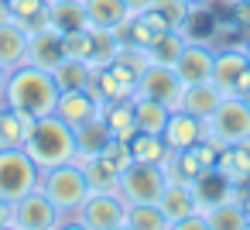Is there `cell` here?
<instances>
[{
	"mask_svg": "<svg viewBox=\"0 0 250 230\" xmlns=\"http://www.w3.org/2000/svg\"><path fill=\"white\" fill-rule=\"evenodd\" d=\"M59 93L62 90H59V83L48 69H38V66L24 62V66L7 72L0 103L18 110V114H28V117H48V114H55Z\"/></svg>",
	"mask_w": 250,
	"mask_h": 230,
	"instance_id": "cell-1",
	"label": "cell"
},
{
	"mask_svg": "<svg viewBox=\"0 0 250 230\" xmlns=\"http://www.w3.org/2000/svg\"><path fill=\"white\" fill-rule=\"evenodd\" d=\"M24 151L35 158V165L42 172L55 168V165H69L76 158V131L65 120H59L55 114L38 117L24 138Z\"/></svg>",
	"mask_w": 250,
	"mask_h": 230,
	"instance_id": "cell-2",
	"label": "cell"
},
{
	"mask_svg": "<svg viewBox=\"0 0 250 230\" xmlns=\"http://www.w3.org/2000/svg\"><path fill=\"white\" fill-rule=\"evenodd\" d=\"M42 192L52 199V206L59 209L62 227H65V223L76 220V213L83 209V203H86V196L93 189H89L83 168L69 161V165H55V168H45L42 172Z\"/></svg>",
	"mask_w": 250,
	"mask_h": 230,
	"instance_id": "cell-3",
	"label": "cell"
},
{
	"mask_svg": "<svg viewBox=\"0 0 250 230\" xmlns=\"http://www.w3.org/2000/svg\"><path fill=\"white\" fill-rule=\"evenodd\" d=\"M247 134H250V103L243 96H223L212 117L206 120V138L226 148V144H243Z\"/></svg>",
	"mask_w": 250,
	"mask_h": 230,
	"instance_id": "cell-4",
	"label": "cell"
},
{
	"mask_svg": "<svg viewBox=\"0 0 250 230\" xmlns=\"http://www.w3.org/2000/svg\"><path fill=\"white\" fill-rule=\"evenodd\" d=\"M42 185V168L24 148H7L0 151V196L7 203H18L31 189Z\"/></svg>",
	"mask_w": 250,
	"mask_h": 230,
	"instance_id": "cell-5",
	"label": "cell"
},
{
	"mask_svg": "<svg viewBox=\"0 0 250 230\" xmlns=\"http://www.w3.org/2000/svg\"><path fill=\"white\" fill-rule=\"evenodd\" d=\"M72 223L86 230H127V203L117 189H93Z\"/></svg>",
	"mask_w": 250,
	"mask_h": 230,
	"instance_id": "cell-6",
	"label": "cell"
},
{
	"mask_svg": "<svg viewBox=\"0 0 250 230\" xmlns=\"http://www.w3.org/2000/svg\"><path fill=\"white\" fill-rule=\"evenodd\" d=\"M168 185V175L161 165H147V161H130L120 175H117V192L124 196L127 206L137 203H158L161 192Z\"/></svg>",
	"mask_w": 250,
	"mask_h": 230,
	"instance_id": "cell-7",
	"label": "cell"
},
{
	"mask_svg": "<svg viewBox=\"0 0 250 230\" xmlns=\"http://www.w3.org/2000/svg\"><path fill=\"white\" fill-rule=\"evenodd\" d=\"M182 93H185V83L178 79L175 66H165V62H147L137 76V90L134 96H151V100H161L168 110H178L182 107Z\"/></svg>",
	"mask_w": 250,
	"mask_h": 230,
	"instance_id": "cell-8",
	"label": "cell"
},
{
	"mask_svg": "<svg viewBox=\"0 0 250 230\" xmlns=\"http://www.w3.org/2000/svg\"><path fill=\"white\" fill-rule=\"evenodd\" d=\"M250 79V59L243 45H226L212 59V86L223 96H240Z\"/></svg>",
	"mask_w": 250,
	"mask_h": 230,
	"instance_id": "cell-9",
	"label": "cell"
},
{
	"mask_svg": "<svg viewBox=\"0 0 250 230\" xmlns=\"http://www.w3.org/2000/svg\"><path fill=\"white\" fill-rule=\"evenodd\" d=\"M11 227L14 230H52V227H62V216H59V209L52 206V199L38 185V189H31L28 196H21L14 203Z\"/></svg>",
	"mask_w": 250,
	"mask_h": 230,
	"instance_id": "cell-10",
	"label": "cell"
},
{
	"mask_svg": "<svg viewBox=\"0 0 250 230\" xmlns=\"http://www.w3.org/2000/svg\"><path fill=\"white\" fill-rule=\"evenodd\" d=\"M212 59H216V48H209L206 42H185L182 55L175 59V72L185 86L209 83L212 79Z\"/></svg>",
	"mask_w": 250,
	"mask_h": 230,
	"instance_id": "cell-11",
	"label": "cell"
},
{
	"mask_svg": "<svg viewBox=\"0 0 250 230\" xmlns=\"http://www.w3.org/2000/svg\"><path fill=\"white\" fill-rule=\"evenodd\" d=\"M165 144L171 151H185V148H195L199 141H206V120L192 117L188 110H171L168 120H165V131H161Z\"/></svg>",
	"mask_w": 250,
	"mask_h": 230,
	"instance_id": "cell-12",
	"label": "cell"
},
{
	"mask_svg": "<svg viewBox=\"0 0 250 230\" xmlns=\"http://www.w3.org/2000/svg\"><path fill=\"white\" fill-rule=\"evenodd\" d=\"M158 206H161L168 227H178L185 216H192L195 209H202V206H199V196H195V185H192V182H171V179H168V185H165Z\"/></svg>",
	"mask_w": 250,
	"mask_h": 230,
	"instance_id": "cell-13",
	"label": "cell"
},
{
	"mask_svg": "<svg viewBox=\"0 0 250 230\" xmlns=\"http://www.w3.org/2000/svg\"><path fill=\"white\" fill-rule=\"evenodd\" d=\"M65 59V42H62V31H55L52 24L42 28V31H31L28 35V62L38 66V69H55L59 62Z\"/></svg>",
	"mask_w": 250,
	"mask_h": 230,
	"instance_id": "cell-14",
	"label": "cell"
},
{
	"mask_svg": "<svg viewBox=\"0 0 250 230\" xmlns=\"http://www.w3.org/2000/svg\"><path fill=\"white\" fill-rule=\"evenodd\" d=\"M55 117L65 120V124L76 131V127H83L86 120L100 117V100H96L89 90H65V93H59Z\"/></svg>",
	"mask_w": 250,
	"mask_h": 230,
	"instance_id": "cell-15",
	"label": "cell"
},
{
	"mask_svg": "<svg viewBox=\"0 0 250 230\" xmlns=\"http://www.w3.org/2000/svg\"><path fill=\"white\" fill-rule=\"evenodd\" d=\"M28 62V31L14 18H0V66L7 72Z\"/></svg>",
	"mask_w": 250,
	"mask_h": 230,
	"instance_id": "cell-16",
	"label": "cell"
},
{
	"mask_svg": "<svg viewBox=\"0 0 250 230\" xmlns=\"http://www.w3.org/2000/svg\"><path fill=\"white\" fill-rule=\"evenodd\" d=\"M100 117L110 124V134L117 141H130L137 134V117H134V96L130 100H100Z\"/></svg>",
	"mask_w": 250,
	"mask_h": 230,
	"instance_id": "cell-17",
	"label": "cell"
},
{
	"mask_svg": "<svg viewBox=\"0 0 250 230\" xmlns=\"http://www.w3.org/2000/svg\"><path fill=\"white\" fill-rule=\"evenodd\" d=\"M83 7H86V18L93 28H106V31L120 35L130 21V11L124 0H83Z\"/></svg>",
	"mask_w": 250,
	"mask_h": 230,
	"instance_id": "cell-18",
	"label": "cell"
},
{
	"mask_svg": "<svg viewBox=\"0 0 250 230\" xmlns=\"http://www.w3.org/2000/svg\"><path fill=\"white\" fill-rule=\"evenodd\" d=\"M120 48H124V38L117 31H106V28H93L89 24V52H86V66L89 69H100V66L117 62Z\"/></svg>",
	"mask_w": 250,
	"mask_h": 230,
	"instance_id": "cell-19",
	"label": "cell"
},
{
	"mask_svg": "<svg viewBox=\"0 0 250 230\" xmlns=\"http://www.w3.org/2000/svg\"><path fill=\"white\" fill-rule=\"evenodd\" d=\"M219 100H223V93L212 86V79H209V83H192V86H185V93H182V107H178V110H188L192 117L209 120L212 110L219 107Z\"/></svg>",
	"mask_w": 250,
	"mask_h": 230,
	"instance_id": "cell-20",
	"label": "cell"
},
{
	"mask_svg": "<svg viewBox=\"0 0 250 230\" xmlns=\"http://www.w3.org/2000/svg\"><path fill=\"white\" fill-rule=\"evenodd\" d=\"M7 4V14L31 35V31H42L52 24V14H48V0H4Z\"/></svg>",
	"mask_w": 250,
	"mask_h": 230,
	"instance_id": "cell-21",
	"label": "cell"
},
{
	"mask_svg": "<svg viewBox=\"0 0 250 230\" xmlns=\"http://www.w3.org/2000/svg\"><path fill=\"white\" fill-rule=\"evenodd\" d=\"M216 168L233 182V185H250V151L243 144H226L219 148Z\"/></svg>",
	"mask_w": 250,
	"mask_h": 230,
	"instance_id": "cell-22",
	"label": "cell"
},
{
	"mask_svg": "<svg viewBox=\"0 0 250 230\" xmlns=\"http://www.w3.org/2000/svg\"><path fill=\"white\" fill-rule=\"evenodd\" d=\"M48 14H52V28L62 31V35L89 28V18H86L83 0H52V4H48Z\"/></svg>",
	"mask_w": 250,
	"mask_h": 230,
	"instance_id": "cell-23",
	"label": "cell"
},
{
	"mask_svg": "<svg viewBox=\"0 0 250 230\" xmlns=\"http://www.w3.org/2000/svg\"><path fill=\"white\" fill-rule=\"evenodd\" d=\"M202 213H206V220H209V230H243V227H250V220H247L240 199H223V203H216V206H206Z\"/></svg>",
	"mask_w": 250,
	"mask_h": 230,
	"instance_id": "cell-24",
	"label": "cell"
},
{
	"mask_svg": "<svg viewBox=\"0 0 250 230\" xmlns=\"http://www.w3.org/2000/svg\"><path fill=\"white\" fill-rule=\"evenodd\" d=\"M110 124L103 117H93L86 120L83 127H76V155H100L106 144H110Z\"/></svg>",
	"mask_w": 250,
	"mask_h": 230,
	"instance_id": "cell-25",
	"label": "cell"
},
{
	"mask_svg": "<svg viewBox=\"0 0 250 230\" xmlns=\"http://www.w3.org/2000/svg\"><path fill=\"white\" fill-rule=\"evenodd\" d=\"M168 107L161 100H151V96H134V117H137V131H147V134H161L165 131V120H168Z\"/></svg>",
	"mask_w": 250,
	"mask_h": 230,
	"instance_id": "cell-26",
	"label": "cell"
},
{
	"mask_svg": "<svg viewBox=\"0 0 250 230\" xmlns=\"http://www.w3.org/2000/svg\"><path fill=\"white\" fill-rule=\"evenodd\" d=\"M127 144H130L134 161H147V165H165V158H168V151H171L161 134H147V131H137Z\"/></svg>",
	"mask_w": 250,
	"mask_h": 230,
	"instance_id": "cell-27",
	"label": "cell"
},
{
	"mask_svg": "<svg viewBox=\"0 0 250 230\" xmlns=\"http://www.w3.org/2000/svg\"><path fill=\"white\" fill-rule=\"evenodd\" d=\"M52 76H55V83H59V90L65 93V90H89V76H93V69L83 62V59H62L55 69H52Z\"/></svg>",
	"mask_w": 250,
	"mask_h": 230,
	"instance_id": "cell-28",
	"label": "cell"
},
{
	"mask_svg": "<svg viewBox=\"0 0 250 230\" xmlns=\"http://www.w3.org/2000/svg\"><path fill=\"white\" fill-rule=\"evenodd\" d=\"M165 175L171 179V182H192L199 172H202V161L195 158V151L192 148H185V151H168V158H165Z\"/></svg>",
	"mask_w": 250,
	"mask_h": 230,
	"instance_id": "cell-29",
	"label": "cell"
},
{
	"mask_svg": "<svg viewBox=\"0 0 250 230\" xmlns=\"http://www.w3.org/2000/svg\"><path fill=\"white\" fill-rule=\"evenodd\" d=\"M185 31H161L154 42H151V48H147V59L151 62H165V66H175V59L182 55V48H185Z\"/></svg>",
	"mask_w": 250,
	"mask_h": 230,
	"instance_id": "cell-30",
	"label": "cell"
},
{
	"mask_svg": "<svg viewBox=\"0 0 250 230\" xmlns=\"http://www.w3.org/2000/svg\"><path fill=\"white\" fill-rule=\"evenodd\" d=\"M127 230H168V220L158 203L127 206Z\"/></svg>",
	"mask_w": 250,
	"mask_h": 230,
	"instance_id": "cell-31",
	"label": "cell"
},
{
	"mask_svg": "<svg viewBox=\"0 0 250 230\" xmlns=\"http://www.w3.org/2000/svg\"><path fill=\"white\" fill-rule=\"evenodd\" d=\"M24 117L11 107L0 103V151H7V148H24Z\"/></svg>",
	"mask_w": 250,
	"mask_h": 230,
	"instance_id": "cell-32",
	"label": "cell"
},
{
	"mask_svg": "<svg viewBox=\"0 0 250 230\" xmlns=\"http://www.w3.org/2000/svg\"><path fill=\"white\" fill-rule=\"evenodd\" d=\"M161 24L168 31H185L188 28V18H192V7L185 4V0H154V7H151Z\"/></svg>",
	"mask_w": 250,
	"mask_h": 230,
	"instance_id": "cell-33",
	"label": "cell"
},
{
	"mask_svg": "<svg viewBox=\"0 0 250 230\" xmlns=\"http://www.w3.org/2000/svg\"><path fill=\"white\" fill-rule=\"evenodd\" d=\"M233 21H236L240 31L250 35V0H236V4H233Z\"/></svg>",
	"mask_w": 250,
	"mask_h": 230,
	"instance_id": "cell-34",
	"label": "cell"
},
{
	"mask_svg": "<svg viewBox=\"0 0 250 230\" xmlns=\"http://www.w3.org/2000/svg\"><path fill=\"white\" fill-rule=\"evenodd\" d=\"M127 4V11H130V18H141V14H147L151 7H154V0H124Z\"/></svg>",
	"mask_w": 250,
	"mask_h": 230,
	"instance_id": "cell-35",
	"label": "cell"
},
{
	"mask_svg": "<svg viewBox=\"0 0 250 230\" xmlns=\"http://www.w3.org/2000/svg\"><path fill=\"white\" fill-rule=\"evenodd\" d=\"M11 213H14V203H7L4 196H0V230L11 227Z\"/></svg>",
	"mask_w": 250,
	"mask_h": 230,
	"instance_id": "cell-36",
	"label": "cell"
},
{
	"mask_svg": "<svg viewBox=\"0 0 250 230\" xmlns=\"http://www.w3.org/2000/svg\"><path fill=\"white\" fill-rule=\"evenodd\" d=\"M240 206H243V213H247V220H250V185H243V192H240Z\"/></svg>",
	"mask_w": 250,
	"mask_h": 230,
	"instance_id": "cell-37",
	"label": "cell"
},
{
	"mask_svg": "<svg viewBox=\"0 0 250 230\" xmlns=\"http://www.w3.org/2000/svg\"><path fill=\"white\" fill-rule=\"evenodd\" d=\"M185 4H188L192 11H202V7H209V4H212V0H185Z\"/></svg>",
	"mask_w": 250,
	"mask_h": 230,
	"instance_id": "cell-38",
	"label": "cell"
},
{
	"mask_svg": "<svg viewBox=\"0 0 250 230\" xmlns=\"http://www.w3.org/2000/svg\"><path fill=\"white\" fill-rule=\"evenodd\" d=\"M4 83H7V69L0 66V93H4Z\"/></svg>",
	"mask_w": 250,
	"mask_h": 230,
	"instance_id": "cell-39",
	"label": "cell"
},
{
	"mask_svg": "<svg viewBox=\"0 0 250 230\" xmlns=\"http://www.w3.org/2000/svg\"><path fill=\"white\" fill-rule=\"evenodd\" d=\"M243 48H247V59H250V35H247V42H243Z\"/></svg>",
	"mask_w": 250,
	"mask_h": 230,
	"instance_id": "cell-40",
	"label": "cell"
},
{
	"mask_svg": "<svg viewBox=\"0 0 250 230\" xmlns=\"http://www.w3.org/2000/svg\"><path fill=\"white\" fill-rule=\"evenodd\" d=\"M243 148H247V151H250V134H247V138H243Z\"/></svg>",
	"mask_w": 250,
	"mask_h": 230,
	"instance_id": "cell-41",
	"label": "cell"
},
{
	"mask_svg": "<svg viewBox=\"0 0 250 230\" xmlns=\"http://www.w3.org/2000/svg\"><path fill=\"white\" fill-rule=\"evenodd\" d=\"M48 4H52V0H48Z\"/></svg>",
	"mask_w": 250,
	"mask_h": 230,
	"instance_id": "cell-42",
	"label": "cell"
},
{
	"mask_svg": "<svg viewBox=\"0 0 250 230\" xmlns=\"http://www.w3.org/2000/svg\"><path fill=\"white\" fill-rule=\"evenodd\" d=\"M233 4H236V0H233Z\"/></svg>",
	"mask_w": 250,
	"mask_h": 230,
	"instance_id": "cell-43",
	"label": "cell"
}]
</instances>
